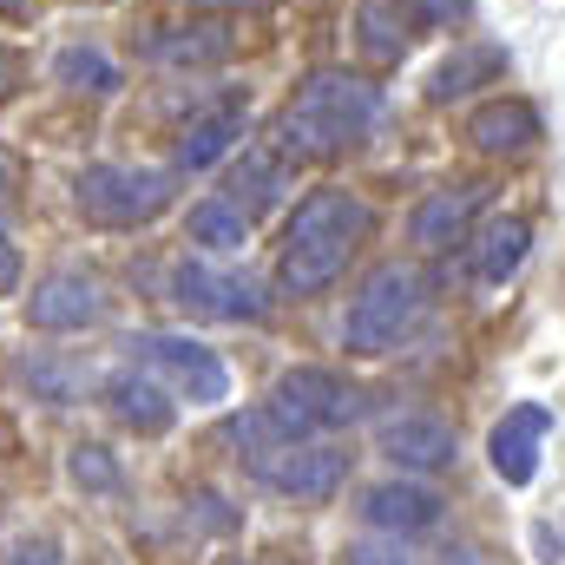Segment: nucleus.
<instances>
[{
    "mask_svg": "<svg viewBox=\"0 0 565 565\" xmlns=\"http://www.w3.org/2000/svg\"><path fill=\"white\" fill-rule=\"evenodd\" d=\"M369 204L349 191H309L282 231V257H277V282L289 296H316L349 270V257L369 237Z\"/></svg>",
    "mask_w": 565,
    "mask_h": 565,
    "instance_id": "obj_1",
    "label": "nucleus"
},
{
    "mask_svg": "<svg viewBox=\"0 0 565 565\" xmlns=\"http://www.w3.org/2000/svg\"><path fill=\"white\" fill-rule=\"evenodd\" d=\"M382 119V93L369 79H349V73H316L277 119V145L296 158H335L349 145L369 139V126Z\"/></svg>",
    "mask_w": 565,
    "mask_h": 565,
    "instance_id": "obj_2",
    "label": "nucleus"
},
{
    "mask_svg": "<svg viewBox=\"0 0 565 565\" xmlns=\"http://www.w3.org/2000/svg\"><path fill=\"white\" fill-rule=\"evenodd\" d=\"M427 309V277L415 264H382L369 270V282L355 289L349 302V322H342V342L349 355H388Z\"/></svg>",
    "mask_w": 565,
    "mask_h": 565,
    "instance_id": "obj_3",
    "label": "nucleus"
},
{
    "mask_svg": "<svg viewBox=\"0 0 565 565\" xmlns=\"http://www.w3.org/2000/svg\"><path fill=\"white\" fill-rule=\"evenodd\" d=\"M264 415L277 422L282 440H309V434H329V427L355 422L362 415V395L335 369H289V375H277Z\"/></svg>",
    "mask_w": 565,
    "mask_h": 565,
    "instance_id": "obj_4",
    "label": "nucleus"
},
{
    "mask_svg": "<svg viewBox=\"0 0 565 565\" xmlns=\"http://www.w3.org/2000/svg\"><path fill=\"white\" fill-rule=\"evenodd\" d=\"M73 191H79V211H86L93 224L126 231V224H151V217L171 204L178 178H171V171H132V164H93V171H79Z\"/></svg>",
    "mask_w": 565,
    "mask_h": 565,
    "instance_id": "obj_5",
    "label": "nucleus"
},
{
    "mask_svg": "<svg viewBox=\"0 0 565 565\" xmlns=\"http://www.w3.org/2000/svg\"><path fill=\"white\" fill-rule=\"evenodd\" d=\"M171 302L191 309V316H211V322H257V316L270 309L264 289L250 277L217 270V264H204V257H184V264L171 270Z\"/></svg>",
    "mask_w": 565,
    "mask_h": 565,
    "instance_id": "obj_6",
    "label": "nucleus"
},
{
    "mask_svg": "<svg viewBox=\"0 0 565 565\" xmlns=\"http://www.w3.org/2000/svg\"><path fill=\"white\" fill-rule=\"evenodd\" d=\"M132 349H139L145 369H151V375H164L191 408H211V402H224V395H231V369H224L204 342H191V335H139Z\"/></svg>",
    "mask_w": 565,
    "mask_h": 565,
    "instance_id": "obj_7",
    "label": "nucleus"
},
{
    "mask_svg": "<svg viewBox=\"0 0 565 565\" xmlns=\"http://www.w3.org/2000/svg\"><path fill=\"white\" fill-rule=\"evenodd\" d=\"M250 473L264 480V487H277L289 500H329L335 487H342V473H349V454L342 447H309V440H282L270 454H250Z\"/></svg>",
    "mask_w": 565,
    "mask_h": 565,
    "instance_id": "obj_8",
    "label": "nucleus"
},
{
    "mask_svg": "<svg viewBox=\"0 0 565 565\" xmlns=\"http://www.w3.org/2000/svg\"><path fill=\"white\" fill-rule=\"evenodd\" d=\"M375 447H382V460H395L402 473H434V467H447V460L460 454L454 427L440 422V415H388V422L375 427Z\"/></svg>",
    "mask_w": 565,
    "mask_h": 565,
    "instance_id": "obj_9",
    "label": "nucleus"
},
{
    "mask_svg": "<svg viewBox=\"0 0 565 565\" xmlns=\"http://www.w3.org/2000/svg\"><path fill=\"white\" fill-rule=\"evenodd\" d=\"M99 282L79 277V270H53V277L40 282L33 296H26V322L33 329H86V322H99Z\"/></svg>",
    "mask_w": 565,
    "mask_h": 565,
    "instance_id": "obj_10",
    "label": "nucleus"
},
{
    "mask_svg": "<svg viewBox=\"0 0 565 565\" xmlns=\"http://www.w3.org/2000/svg\"><path fill=\"white\" fill-rule=\"evenodd\" d=\"M480 204H487V184H447V191H427L408 231H415V244H422L427 257H440V250H454V244L467 237V224H473Z\"/></svg>",
    "mask_w": 565,
    "mask_h": 565,
    "instance_id": "obj_11",
    "label": "nucleus"
},
{
    "mask_svg": "<svg viewBox=\"0 0 565 565\" xmlns=\"http://www.w3.org/2000/svg\"><path fill=\"white\" fill-rule=\"evenodd\" d=\"M546 427H553V415H546L540 402H526V408H513L507 422L493 427V440H487V454H493V473H500L507 487H526V480L540 473V440H546Z\"/></svg>",
    "mask_w": 565,
    "mask_h": 565,
    "instance_id": "obj_12",
    "label": "nucleus"
},
{
    "mask_svg": "<svg viewBox=\"0 0 565 565\" xmlns=\"http://www.w3.org/2000/svg\"><path fill=\"white\" fill-rule=\"evenodd\" d=\"M362 520H369L375 533H427V526H440V493L408 487V480L369 487V493H362Z\"/></svg>",
    "mask_w": 565,
    "mask_h": 565,
    "instance_id": "obj_13",
    "label": "nucleus"
},
{
    "mask_svg": "<svg viewBox=\"0 0 565 565\" xmlns=\"http://www.w3.org/2000/svg\"><path fill=\"white\" fill-rule=\"evenodd\" d=\"M244 132V106L237 99H224V106H211V113H198L184 132H178V171H204V164H217L231 139Z\"/></svg>",
    "mask_w": 565,
    "mask_h": 565,
    "instance_id": "obj_14",
    "label": "nucleus"
},
{
    "mask_svg": "<svg viewBox=\"0 0 565 565\" xmlns=\"http://www.w3.org/2000/svg\"><path fill=\"white\" fill-rule=\"evenodd\" d=\"M106 408H113L126 427H139V434H164V427H171L164 388H158L151 375H139V369H119V375L106 382Z\"/></svg>",
    "mask_w": 565,
    "mask_h": 565,
    "instance_id": "obj_15",
    "label": "nucleus"
},
{
    "mask_svg": "<svg viewBox=\"0 0 565 565\" xmlns=\"http://www.w3.org/2000/svg\"><path fill=\"white\" fill-rule=\"evenodd\" d=\"M467 139L480 145V151H520V145L540 139V113L526 99H493V106H480L467 119Z\"/></svg>",
    "mask_w": 565,
    "mask_h": 565,
    "instance_id": "obj_16",
    "label": "nucleus"
},
{
    "mask_svg": "<svg viewBox=\"0 0 565 565\" xmlns=\"http://www.w3.org/2000/svg\"><path fill=\"white\" fill-rule=\"evenodd\" d=\"M526 244H533V224L526 217H493L487 237H480V250H473V270L487 282H507L526 264Z\"/></svg>",
    "mask_w": 565,
    "mask_h": 565,
    "instance_id": "obj_17",
    "label": "nucleus"
},
{
    "mask_svg": "<svg viewBox=\"0 0 565 565\" xmlns=\"http://www.w3.org/2000/svg\"><path fill=\"white\" fill-rule=\"evenodd\" d=\"M145 53L158 66H211L231 53V40H224V26H164V33H151Z\"/></svg>",
    "mask_w": 565,
    "mask_h": 565,
    "instance_id": "obj_18",
    "label": "nucleus"
},
{
    "mask_svg": "<svg viewBox=\"0 0 565 565\" xmlns=\"http://www.w3.org/2000/svg\"><path fill=\"white\" fill-rule=\"evenodd\" d=\"M184 237H191L198 250H244V244H250V217H244L237 204H224V198H204V204L191 211Z\"/></svg>",
    "mask_w": 565,
    "mask_h": 565,
    "instance_id": "obj_19",
    "label": "nucleus"
},
{
    "mask_svg": "<svg viewBox=\"0 0 565 565\" xmlns=\"http://www.w3.org/2000/svg\"><path fill=\"white\" fill-rule=\"evenodd\" d=\"M20 382L46 402V408H73L86 395V369H66V362H46V355H26L20 362Z\"/></svg>",
    "mask_w": 565,
    "mask_h": 565,
    "instance_id": "obj_20",
    "label": "nucleus"
},
{
    "mask_svg": "<svg viewBox=\"0 0 565 565\" xmlns=\"http://www.w3.org/2000/svg\"><path fill=\"white\" fill-rule=\"evenodd\" d=\"M53 79L73 86V93H113V86H119V66H113L99 46H66V53L53 60Z\"/></svg>",
    "mask_w": 565,
    "mask_h": 565,
    "instance_id": "obj_21",
    "label": "nucleus"
},
{
    "mask_svg": "<svg viewBox=\"0 0 565 565\" xmlns=\"http://www.w3.org/2000/svg\"><path fill=\"white\" fill-rule=\"evenodd\" d=\"M487 73H500V53H493V46L454 53V60H447V66H440L434 79H427V99H434V106H447V99H460V93H467L473 79H487Z\"/></svg>",
    "mask_w": 565,
    "mask_h": 565,
    "instance_id": "obj_22",
    "label": "nucleus"
},
{
    "mask_svg": "<svg viewBox=\"0 0 565 565\" xmlns=\"http://www.w3.org/2000/svg\"><path fill=\"white\" fill-rule=\"evenodd\" d=\"M66 473H73V487H86V493H113V487H119V460H113L106 447H86V440L66 454Z\"/></svg>",
    "mask_w": 565,
    "mask_h": 565,
    "instance_id": "obj_23",
    "label": "nucleus"
},
{
    "mask_svg": "<svg viewBox=\"0 0 565 565\" xmlns=\"http://www.w3.org/2000/svg\"><path fill=\"white\" fill-rule=\"evenodd\" d=\"M231 191H237V198L250 191V211H257V204H270V198L282 191V164H277V158H264V151H250V158L237 164V178H231Z\"/></svg>",
    "mask_w": 565,
    "mask_h": 565,
    "instance_id": "obj_24",
    "label": "nucleus"
},
{
    "mask_svg": "<svg viewBox=\"0 0 565 565\" xmlns=\"http://www.w3.org/2000/svg\"><path fill=\"white\" fill-rule=\"evenodd\" d=\"M395 13H402V7H388V0L362 7V40H369V53H382V60H395V53L408 46V33H395Z\"/></svg>",
    "mask_w": 565,
    "mask_h": 565,
    "instance_id": "obj_25",
    "label": "nucleus"
},
{
    "mask_svg": "<svg viewBox=\"0 0 565 565\" xmlns=\"http://www.w3.org/2000/svg\"><path fill=\"white\" fill-rule=\"evenodd\" d=\"M0 565H66V559H60L46 540H20V546H7V553H0Z\"/></svg>",
    "mask_w": 565,
    "mask_h": 565,
    "instance_id": "obj_26",
    "label": "nucleus"
},
{
    "mask_svg": "<svg viewBox=\"0 0 565 565\" xmlns=\"http://www.w3.org/2000/svg\"><path fill=\"white\" fill-rule=\"evenodd\" d=\"M13 289H20V250H13V237L0 224V296H13Z\"/></svg>",
    "mask_w": 565,
    "mask_h": 565,
    "instance_id": "obj_27",
    "label": "nucleus"
},
{
    "mask_svg": "<svg viewBox=\"0 0 565 565\" xmlns=\"http://www.w3.org/2000/svg\"><path fill=\"white\" fill-rule=\"evenodd\" d=\"M342 559L349 565H415V559H402V553H388V546H349Z\"/></svg>",
    "mask_w": 565,
    "mask_h": 565,
    "instance_id": "obj_28",
    "label": "nucleus"
},
{
    "mask_svg": "<svg viewBox=\"0 0 565 565\" xmlns=\"http://www.w3.org/2000/svg\"><path fill=\"white\" fill-rule=\"evenodd\" d=\"M467 0H415V20H460Z\"/></svg>",
    "mask_w": 565,
    "mask_h": 565,
    "instance_id": "obj_29",
    "label": "nucleus"
},
{
    "mask_svg": "<svg viewBox=\"0 0 565 565\" xmlns=\"http://www.w3.org/2000/svg\"><path fill=\"white\" fill-rule=\"evenodd\" d=\"M13 93V53H0V99Z\"/></svg>",
    "mask_w": 565,
    "mask_h": 565,
    "instance_id": "obj_30",
    "label": "nucleus"
},
{
    "mask_svg": "<svg viewBox=\"0 0 565 565\" xmlns=\"http://www.w3.org/2000/svg\"><path fill=\"white\" fill-rule=\"evenodd\" d=\"M198 7H231V0H198Z\"/></svg>",
    "mask_w": 565,
    "mask_h": 565,
    "instance_id": "obj_31",
    "label": "nucleus"
}]
</instances>
